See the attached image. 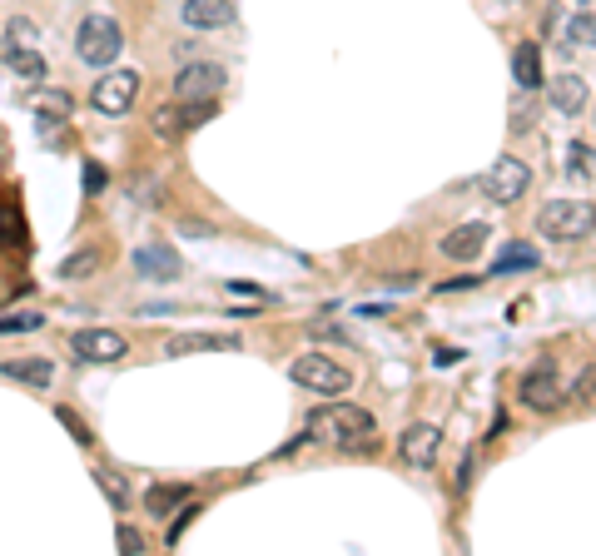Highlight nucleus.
Segmentation results:
<instances>
[{
  "label": "nucleus",
  "mask_w": 596,
  "mask_h": 556,
  "mask_svg": "<svg viewBox=\"0 0 596 556\" xmlns=\"http://www.w3.org/2000/svg\"><path fill=\"white\" fill-rule=\"evenodd\" d=\"M308 432L323 437V442H348V447H363L368 432H373V417L353 403H328V408H313L308 413Z\"/></svg>",
  "instance_id": "obj_1"
},
{
  "label": "nucleus",
  "mask_w": 596,
  "mask_h": 556,
  "mask_svg": "<svg viewBox=\"0 0 596 556\" xmlns=\"http://www.w3.org/2000/svg\"><path fill=\"white\" fill-rule=\"evenodd\" d=\"M537 229H542L547 239H557V244L587 239L596 229V204H587V199H552V204H542Z\"/></svg>",
  "instance_id": "obj_2"
},
{
  "label": "nucleus",
  "mask_w": 596,
  "mask_h": 556,
  "mask_svg": "<svg viewBox=\"0 0 596 556\" xmlns=\"http://www.w3.org/2000/svg\"><path fill=\"white\" fill-rule=\"evenodd\" d=\"M125 50V30H120V20H110V15H90L85 25H80V35H75V55L85 60V65H110L115 55Z\"/></svg>",
  "instance_id": "obj_3"
},
{
  "label": "nucleus",
  "mask_w": 596,
  "mask_h": 556,
  "mask_svg": "<svg viewBox=\"0 0 596 556\" xmlns=\"http://www.w3.org/2000/svg\"><path fill=\"white\" fill-rule=\"evenodd\" d=\"M567 398H572V388L557 378V363H547V358L522 378V403L532 413H557V408H567Z\"/></svg>",
  "instance_id": "obj_4"
},
{
  "label": "nucleus",
  "mask_w": 596,
  "mask_h": 556,
  "mask_svg": "<svg viewBox=\"0 0 596 556\" xmlns=\"http://www.w3.org/2000/svg\"><path fill=\"white\" fill-rule=\"evenodd\" d=\"M289 378H294L298 388H308V393H348V388H353L348 368H338V363L323 358V353H303L294 368H289Z\"/></svg>",
  "instance_id": "obj_5"
},
{
  "label": "nucleus",
  "mask_w": 596,
  "mask_h": 556,
  "mask_svg": "<svg viewBox=\"0 0 596 556\" xmlns=\"http://www.w3.org/2000/svg\"><path fill=\"white\" fill-rule=\"evenodd\" d=\"M219 95H224V65H214V60L179 65V75H174V100L179 105H189V100H219Z\"/></svg>",
  "instance_id": "obj_6"
},
{
  "label": "nucleus",
  "mask_w": 596,
  "mask_h": 556,
  "mask_svg": "<svg viewBox=\"0 0 596 556\" xmlns=\"http://www.w3.org/2000/svg\"><path fill=\"white\" fill-rule=\"evenodd\" d=\"M527 184H532V169H527L522 159H512V154H497V164L477 179V189H482L487 199H497V204L522 199V194H527Z\"/></svg>",
  "instance_id": "obj_7"
},
{
  "label": "nucleus",
  "mask_w": 596,
  "mask_h": 556,
  "mask_svg": "<svg viewBox=\"0 0 596 556\" xmlns=\"http://www.w3.org/2000/svg\"><path fill=\"white\" fill-rule=\"evenodd\" d=\"M135 95H140V70H110V75H100L95 90H90V100H95L100 115H130Z\"/></svg>",
  "instance_id": "obj_8"
},
{
  "label": "nucleus",
  "mask_w": 596,
  "mask_h": 556,
  "mask_svg": "<svg viewBox=\"0 0 596 556\" xmlns=\"http://www.w3.org/2000/svg\"><path fill=\"white\" fill-rule=\"evenodd\" d=\"M70 348L80 363H120L130 353L125 333H115V328H80V333H70Z\"/></svg>",
  "instance_id": "obj_9"
},
{
  "label": "nucleus",
  "mask_w": 596,
  "mask_h": 556,
  "mask_svg": "<svg viewBox=\"0 0 596 556\" xmlns=\"http://www.w3.org/2000/svg\"><path fill=\"white\" fill-rule=\"evenodd\" d=\"M438 447H443V432L433 422H413L403 432V442H398V452H403L408 467H433L438 462Z\"/></svg>",
  "instance_id": "obj_10"
},
{
  "label": "nucleus",
  "mask_w": 596,
  "mask_h": 556,
  "mask_svg": "<svg viewBox=\"0 0 596 556\" xmlns=\"http://www.w3.org/2000/svg\"><path fill=\"white\" fill-rule=\"evenodd\" d=\"M547 100H552L557 115H582V110H587V80H582V75H552Z\"/></svg>",
  "instance_id": "obj_11"
},
{
  "label": "nucleus",
  "mask_w": 596,
  "mask_h": 556,
  "mask_svg": "<svg viewBox=\"0 0 596 556\" xmlns=\"http://www.w3.org/2000/svg\"><path fill=\"white\" fill-rule=\"evenodd\" d=\"M184 25L189 30H219L234 20V0H184Z\"/></svg>",
  "instance_id": "obj_12"
},
{
  "label": "nucleus",
  "mask_w": 596,
  "mask_h": 556,
  "mask_svg": "<svg viewBox=\"0 0 596 556\" xmlns=\"http://www.w3.org/2000/svg\"><path fill=\"white\" fill-rule=\"evenodd\" d=\"M135 274L154 278V283H169V278H179V254H174V249H164V244L135 249Z\"/></svg>",
  "instance_id": "obj_13"
},
{
  "label": "nucleus",
  "mask_w": 596,
  "mask_h": 556,
  "mask_svg": "<svg viewBox=\"0 0 596 556\" xmlns=\"http://www.w3.org/2000/svg\"><path fill=\"white\" fill-rule=\"evenodd\" d=\"M487 224H462V229H452L443 239V254L447 259H457V264H467V259H477L482 249H487Z\"/></svg>",
  "instance_id": "obj_14"
},
{
  "label": "nucleus",
  "mask_w": 596,
  "mask_h": 556,
  "mask_svg": "<svg viewBox=\"0 0 596 556\" xmlns=\"http://www.w3.org/2000/svg\"><path fill=\"white\" fill-rule=\"evenodd\" d=\"M184 502H189V487H184V482H159V487H149L145 492L149 517H169V512H179Z\"/></svg>",
  "instance_id": "obj_15"
},
{
  "label": "nucleus",
  "mask_w": 596,
  "mask_h": 556,
  "mask_svg": "<svg viewBox=\"0 0 596 556\" xmlns=\"http://www.w3.org/2000/svg\"><path fill=\"white\" fill-rule=\"evenodd\" d=\"M5 70H10V75H20L25 85H40V80L50 75V70H45V60H40L30 45H10V55H5Z\"/></svg>",
  "instance_id": "obj_16"
},
{
  "label": "nucleus",
  "mask_w": 596,
  "mask_h": 556,
  "mask_svg": "<svg viewBox=\"0 0 596 556\" xmlns=\"http://www.w3.org/2000/svg\"><path fill=\"white\" fill-rule=\"evenodd\" d=\"M224 348H234V338H214V333H179V338H169V343H164V353H169V358H179V353H224Z\"/></svg>",
  "instance_id": "obj_17"
},
{
  "label": "nucleus",
  "mask_w": 596,
  "mask_h": 556,
  "mask_svg": "<svg viewBox=\"0 0 596 556\" xmlns=\"http://www.w3.org/2000/svg\"><path fill=\"white\" fill-rule=\"evenodd\" d=\"M0 373H5V378H20V383H30V388H50V378H55L50 358H10Z\"/></svg>",
  "instance_id": "obj_18"
},
{
  "label": "nucleus",
  "mask_w": 596,
  "mask_h": 556,
  "mask_svg": "<svg viewBox=\"0 0 596 556\" xmlns=\"http://www.w3.org/2000/svg\"><path fill=\"white\" fill-rule=\"evenodd\" d=\"M537 75H542V50L527 40V45H517V50H512V80H517V90H532V85H537Z\"/></svg>",
  "instance_id": "obj_19"
},
{
  "label": "nucleus",
  "mask_w": 596,
  "mask_h": 556,
  "mask_svg": "<svg viewBox=\"0 0 596 556\" xmlns=\"http://www.w3.org/2000/svg\"><path fill=\"white\" fill-rule=\"evenodd\" d=\"M562 45H567V50H577V45L587 50V45H596V15L577 10V15H572V20L562 25Z\"/></svg>",
  "instance_id": "obj_20"
},
{
  "label": "nucleus",
  "mask_w": 596,
  "mask_h": 556,
  "mask_svg": "<svg viewBox=\"0 0 596 556\" xmlns=\"http://www.w3.org/2000/svg\"><path fill=\"white\" fill-rule=\"evenodd\" d=\"M512 269H537V249H527V244H512V249H502L492 274H512Z\"/></svg>",
  "instance_id": "obj_21"
},
{
  "label": "nucleus",
  "mask_w": 596,
  "mask_h": 556,
  "mask_svg": "<svg viewBox=\"0 0 596 556\" xmlns=\"http://www.w3.org/2000/svg\"><path fill=\"white\" fill-rule=\"evenodd\" d=\"M95 269H100V249H80L60 264V278H90Z\"/></svg>",
  "instance_id": "obj_22"
},
{
  "label": "nucleus",
  "mask_w": 596,
  "mask_h": 556,
  "mask_svg": "<svg viewBox=\"0 0 596 556\" xmlns=\"http://www.w3.org/2000/svg\"><path fill=\"white\" fill-rule=\"evenodd\" d=\"M567 174H572V179L582 174V179H592L596 184V154L587 144H572V149H567Z\"/></svg>",
  "instance_id": "obj_23"
},
{
  "label": "nucleus",
  "mask_w": 596,
  "mask_h": 556,
  "mask_svg": "<svg viewBox=\"0 0 596 556\" xmlns=\"http://www.w3.org/2000/svg\"><path fill=\"white\" fill-rule=\"evenodd\" d=\"M95 477H100V487L110 492V502H115V507H125V502H130V482H125L120 472H110V467H100Z\"/></svg>",
  "instance_id": "obj_24"
},
{
  "label": "nucleus",
  "mask_w": 596,
  "mask_h": 556,
  "mask_svg": "<svg viewBox=\"0 0 596 556\" xmlns=\"http://www.w3.org/2000/svg\"><path fill=\"white\" fill-rule=\"evenodd\" d=\"M149 125H154V135H164V139H179V110H174V105H159Z\"/></svg>",
  "instance_id": "obj_25"
},
{
  "label": "nucleus",
  "mask_w": 596,
  "mask_h": 556,
  "mask_svg": "<svg viewBox=\"0 0 596 556\" xmlns=\"http://www.w3.org/2000/svg\"><path fill=\"white\" fill-rule=\"evenodd\" d=\"M572 393H577V403H582V408H596V363L577 373V388H572Z\"/></svg>",
  "instance_id": "obj_26"
},
{
  "label": "nucleus",
  "mask_w": 596,
  "mask_h": 556,
  "mask_svg": "<svg viewBox=\"0 0 596 556\" xmlns=\"http://www.w3.org/2000/svg\"><path fill=\"white\" fill-rule=\"evenodd\" d=\"M35 110H50V120H55V115L65 120V115H70V95H65V90H50V95H35Z\"/></svg>",
  "instance_id": "obj_27"
},
{
  "label": "nucleus",
  "mask_w": 596,
  "mask_h": 556,
  "mask_svg": "<svg viewBox=\"0 0 596 556\" xmlns=\"http://www.w3.org/2000/svg\"><path fill=\"white\" fill-rule=\"evenodd\" d=\"M45 318L40 313H10V318H0V333H35Z\"/></svg>",
  "instance_id": "obj_28"
},
{
  "label": "nucleus",
  "mask_w": 596,
  "mask_h": 556,
  "mask_svg": "<svg viewBox=\"0 0 596 556\" xmlns=\"http://www.w3.org/2000/svg\"><path fill=\"white\" fill-rule=\"evenodd\" d=\"M5 35H10V45H35V25H30V20H20V15L5 25Z\"/></svg>",
  "instance_id": "obj_29"
},
{
  "label": "nucleus",
  "mask_w": 596,
  "mask_h": 556,
  "mask_svg": "<svg viewBox=\"0 0 596 556\" xmlns=\"http://www.w3.org/2000/svg\"><path fill=\"white\" fill-rule=\"evenodd\" d=\"M308 333H313V338H333V343H348V333H343L338 323H328V318H313V323H308Z\"/></svg>",
  "instance_id": "obj_30"
},
{
  "label": "nucleus",
  "mask_w": 596,
  "mask_h": 556,
  "mask_svg": "<svg viewBox=\"0 0 596 556\" xmlns=\"http://www.w3.org/2000/svg\"><path fill=\"white\" fill-rule=\"evenodd\" d=\"M194 512H199V507H189V502H184V512H179V517L169 522V547H179V537L189 532V522H194Z\"/></svg>",
  "instance_id": "obj_31"
},
{
  "label": "nucleus",
  "mask_w": 596,
  "mask_h": 556,
  "mask_svg": "<svg viewBox=\"0 0 596 556\" xmlns=\"http://www.w3.org/2000/svg\"><path fill=\"white\" fill-rule=\"evenodd\" d=\"M55 417L70 427V437H75V442H90V427L80 422V413H70V408H55Z\"/></svg>",
  "instance_id": "obj_32"
},
{
  "label": "nucleus",
  "mask_w": 596,
  "mask_h": 556,
  "mask_svg": "<svg viewBox=\"0 0 596 556\" xmlns=\"http://www.w3.org/2000/svg\"><path fill=\"white\" fill-rule=\"evenodd\" d=\"M115 542H120V552H130V556L145 552V537H140L135 527H120V532H115Z\"/></svg>",
  "instance_id": "obj_33"
},
{
  "label": "nucleus",
  "mask_w": 596,
  "mask_h": 556,
  "mask_svg": "<svg viewBox=\"0 0 596 556\" xmlns=\"http://www.w3.org/2000/svg\"><path fill=\"white\" fill-rule=\"evenodd\" d=\"M105 184H110V174H105V169H100V164H85V194H90V199H95V194H100V189H105Z\"/></svg>",
  "instance_id": "obj_34"
},
{
  "label": "nucleus",
  "mask_w": 596,
  "mask_h": 556,
  "mask_svg": "<svg viewBox=\"0 0 596 556\" xmlns=\"http://www.w3.org/2000/svg\"><path fill=\"white\" fill-rule=\"evenodd\" d=\"M512 130H517V135H522V130H532V105H527V100H517V105H512Z\"/></svg>",
  "instance_id": "obj_35"
}]
</instances>
